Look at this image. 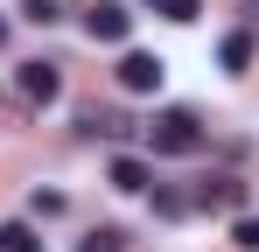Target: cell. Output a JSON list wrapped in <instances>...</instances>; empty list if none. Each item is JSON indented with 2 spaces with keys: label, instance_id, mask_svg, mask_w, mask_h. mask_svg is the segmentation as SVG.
<instances>
[{
  "label": "cell",
  "instance_id": "9c48e42d",
  "mask_svg": "<svg viewBox=\"0 0 259 252\" xmlns=\"http://www.w3.org/2000/svg\"><path fill=\"white\" fill-rule=\"evenodd\" d=\"M77 252H126V231H119V224H105V231H91Z\"/></svg>",
  "mask_w": 259,
  "mask_h": 252
},
{
  "label": "cell",
  "instance_id": "3957f363",
  "mask_svg": "<svg viewBox=\"0 0 259 252\" xmlns=\"http://www.w3.org/2000/svg\"><path fill=\"white\" fill-rule=\"evenodd\" d=\"M84 35L91 42H126L133 35V14L119 7V0H91L84 7Z\"/></svg>",
  "mask_w": 259,
  "mask_h": 252
},
{
  "label": "cell",
  "instance_id": "8992f818",
  "mask_svg": "<svg viewBox=\"0 0 259 252\" xmlns=\"http://www.w3.org/2000/svg\"><path fill=\"white\" fill-rule=\"evenodd\" d=\"M112 189H126V196H140V189H154V168L140 161V154H112Z\"/></svg>",
  "mask_w": 259,
  "mask_h": 252
},
{
  "label": "cell",
  "instance_id": "5b68a950",
  "mask_svg": "<svg viewBox=\"0 0 259 252\" xmlns=\"http://www.w3.org/2000/svg\"><path fill=\"white\" fill-rule=\"evenodd\" d=\"M196 210H245V182L238 175H210V182H196Z\"/></svg>",
  "mask_w": 259,
  "mask_h": 252
},
{
  "label": "cell",
  "instance_id": "4fadbf2b",
  "mask_svg": "<svg viewBox=\"0 0 259 252\" xmlns=\"http://www.w3.org/2000/svg\"><path fill=\"white\" fill-rule=\"evenodd\" d=\"M245 14H252V21H259V0H252V7H245Z\"/></svg>",
  "mask_w": 259,
  "mask_h": 252
},
{
  "label": "cell",
  "instance_id": "8fae6325",
  "mask_svg": "<svg viewBox=\"0 0 259 252\" xmlns=\"http://www.w3.org/2000/svg\"><path fill=\"white\" fill-rule=\"evenodd\" d=\"M154 14H161V21H196L203 0H154Z\"/></svg>",
  "mask_w": 259,
  "mask_h": 252
},
{
  "label": "cell",
  "instance_id": "ba28073f",
  "mask_svg": "<svg viewBox=\"0 0 259 252\" xmlns=\"http://www.w3.org/2000/svg\"><path fill=\"white\" fill-rule=\"evenodd\" d=\"M0 252H42V231H35L28 217H7V224H0Z\"/></svg>",
  "mask_w": 259,
  "mask_h": 252
},
{
  "label": "cell",
  "instance_id": "52a82bcc",
  "mask_svg": "<svg viewBox=\"0 0 259 252\" xmlns=\"http://www.w3.org/2000/svg\"><path fill=\"white\" fill-rule=\"evenodd\" d=\"M252 28H231V35L217 42V63H224V70H231V77H238V70H252Z\"/></svg>",
  "mask_w": 259,
  "mask_h": 252
},
{
  "label": "cell",
  "instance_id": "6da1fadb",
  "mask_svg": "<svg viewBox=\"0 0 259 252\" xmlns=\"http://www.w3.org/2000/svg\"><path fill=\"white\" fill-rule=\"evenodd\" d=\"M147 147H154V154H196V147H203V126H196V112H189V105L154 112V126H147Z\"/></svg>",
  "mask_w": 259,
  "mask_h": 252
},
{
  "label": "cell",
  "instance_id": "7a4b0ae2",
  "mask_svg": "<svg viewBox=\"0 0 259 252\" xmlns=\"http://www.w3.org/2000/svg\"><path fill=\"white\" fill-rule=\"evenodd\" d=\"M161 77H168V63H161V56H147V49H126V56H119V91H133V98L161 91Z\"/></svg>",
  "mask_w": 259,
  "mask_h": 252
},
{
  "label": "cell",
  "instance_id": "5bb4252c",
  "mask_svg": "<svg viewBox=\"0 0 259 252\" xmlns=\"http://www.w3.org/2000/svg\"><path fill=\"white\" fill-rule=\"evenodd\" d=\"M0 42H7V21H0Z\"/></svg>",
  "mask_w": 259,
  "mask_h": 252
},
{
  "label": "cell",
  "instance_id": "30bf717a",
  "mask_svg": "<svg viewBox=\"0 0 259 252\" xmlns=\"http://www.w3.org/2000/svg\"><path fill=\"white\" fill-rule=\"evenodd\" d=\"M154 210H161V217H189L196 196H182V189H154Z\"/></svg>",
  "mask_w": 259,
  "mask_h": 252
},
{
  "label": "cell",
  "instance_id": "277c9868",
  "mask_svg": "<svg viewBox=\"0 0 259 252\" xmlns=\"http://www.w3.org/2000/svg\"><path fill=\"white\" fill-rule=\"evenodd\" d=\"M21 98L28 105H56L63 98V70L56 63H21Z\"/></svg>",
  "mask_w": 259,
  "mask_h": 252
},
{
  "label": "cell",
  "instance_id": "7c38bea8",
  "mask_svg": "<svg viewBox=\"0 0 259 252\" xmlns=\"http://www.w3.org/2000/svg\"><path fill=\"white\" fill-rule=\"evenodd\" d=\"M231 245H245V252H259V217H245V210L231 217Z\"/></svg>",
  "mask_w": 259,
  "mask_h": 252
}]
</instances>
